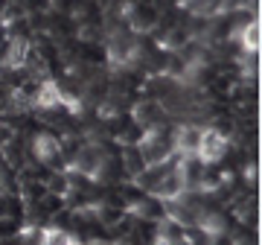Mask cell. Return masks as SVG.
<instances>
[{
	"instance_id": "obj_4",
	"label": "cell",
	"mask_w": 262,
	"mask_h": 245,
	"mask_svg": "<svg viewBox=\"0 0 262 245\" xmlns=\"http://www.w3.org/2000/svg\"><path fill=\"white\" fill-rule=\"evenodd\" d=\"M236 38H239V44H242V50H248V53H256L259 50V21H248L239 32H236Z\"/></svg>"
},
{
	"instance_id": "obj_2",
	"label": "cell",
	"mask_w": 262,
	"mask_h": 245,
	"mask_svg": "<svg viewBox=\"0 0 262 245\" xmlns=\"http://www.w3.org/2000/svg\"><path fill=\"white\" fill-rule=\"evenodd\" d=\"M32 108H38V111H56V108H61V85H58V79L47 76V79L38 82Z\"/></svg>"
},
{
	"instance_id": "obj_1",
	"label": "cell",
	"mask_w": 262,
	"mask_h": 245,
	"mask_svg": "<svg viewBox=\"0 0 262 245\" xmlns=\"http://www.w3.org/2000/svg\"><path fill=\"white\" fill-rule=\"evenodd\" d=\"M227 140L225 132H219L215 126L210 129H201V137H198V146H195V158L204 160V164H222V158L227 155Z\"/></svg>"
},
{
	"instance_id": "obj_5",
	"label": "cell",
	"mask_w": 262,
	"mask_h": 245,
	"mask_svg": "<svg viewBox=\"0 0 262 245\" xmlns=\"http://www.w3.org/2000/svg\"><path fill=\"white\" fill-rule=\"evenodd\" d=\"M35 245H70V234L61 231V228H44V231L38 234Z\"/></svg>"
},
{
	"instance_id": "obj_3",
	"label": "cell",
	"mask_w": 262,
	"mask_h": 245,
	"mask_svg": "<svg viewBox=\"0 0 262 245\" xmlns=\"http://www.w3.org/2000/svg\"><path fill=\"white\" fill-rule=\"evenodd\" d=\"M120 164H122L125 178H134V175L146 167V160H143V155H140V149H137V146H125V149H122V155H120Z\"/></svg>"
}]
</instances>
